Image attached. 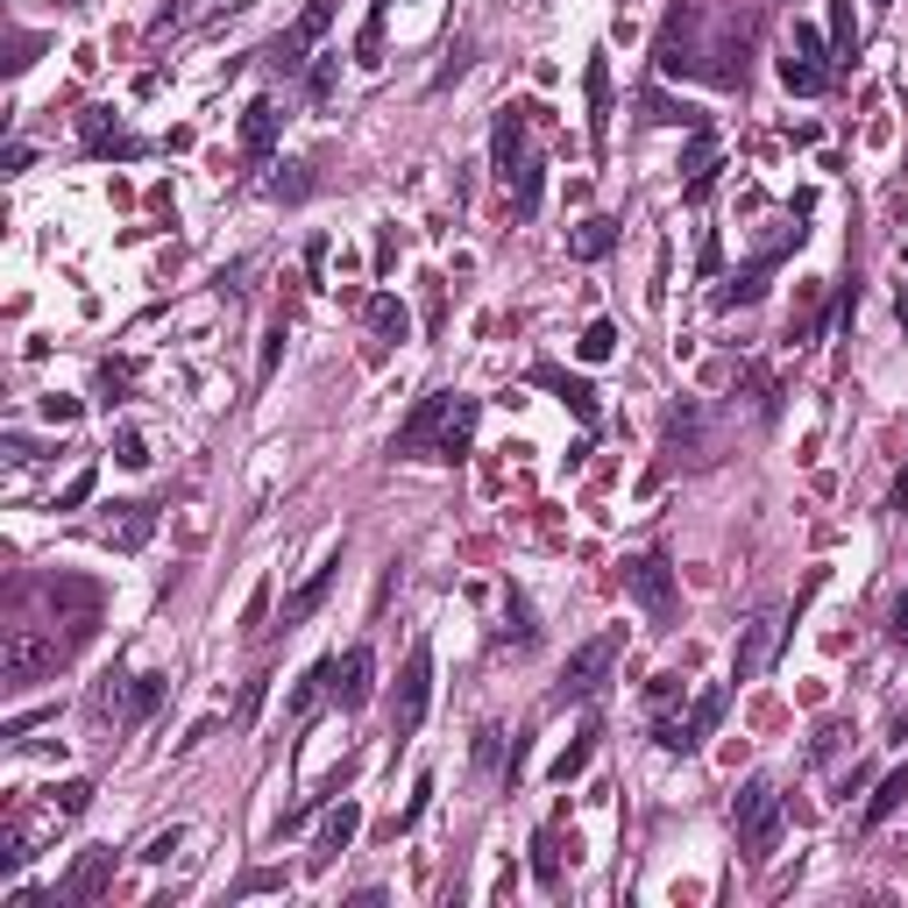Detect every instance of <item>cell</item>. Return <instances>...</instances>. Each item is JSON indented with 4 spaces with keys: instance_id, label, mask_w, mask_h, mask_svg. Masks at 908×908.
<instances>
[{
    "instance_id": "d4e9b609",
    "label": "cell",
    "mask_w": 908,
    "mask_h": 908,
    "mask_svg": "<svg viewBox=\"0 0 908 908\" xmlns=\"http://www.w3.org/2000/svg\"><path fill=\"white\" fill-rule=\"evenodd\" d=\"M476 419H482V404H476V398H461V404H455V419H448V433H440V448H433V461H461V455H469Z\"/></svg>"
},
{
    "instance_id": "60d3db41",
    "label": "cell",
    "mask_w": 908,
    "mask_h": 908,
    "mask_svg": "<svg viewBox=\"0 0 908 908\" xmlns=\"http://www.w3.org/2000/svg\"><path fill=\"white\" fill-rule=\"evenodd\" d=\"M270 192H277V199H305V192H313V178H305V164H284L277 178H270Z\"/></svg>"
},
{
    "instance_id": "8992f818",
    "label": "cell",
    "mask_w": 908,
    "mask_h": 908,
    "mask_svg": "<svg viewBox=\"0 0 908 908\" xmlns=\"http://www.w3.org/2000/svg\"><path fill=\"white\" fill-rule=\"evenodd\" d=\"M164 674H107L100 689H92V710H100V717H114V724H143L149 710L164 703Z\"/></svg>"
},
{
    "instance_id": "681fc988",
    "label": "cell",
    "mask_w": 908,
    "mask_h": 908,
    "mask_svg": "<svg viewBox=\"0 0 908 908\" xmlns=\"http://www.w3.org/2000/svg\"><path fill=\"white\" fill-rule=\"evenodd\" d=\"M36 65V36H14V57H8V71H29Z\"/></svg>"
},
{
    "instance_id": "2e32d148",
    "label": "cell",
    "mask_w": 908,
    "mask_h": 908,
    "mask_svg": "<svg viewBox=\"0 0 908 908\" xmlns=\"http://www.w3.org/2000/svg\"><path fill=\"white\" fill-rule=\"evenodd\" d=\"M533 383H539V391H554V398H562L568 412L583 419V427H596V383H589V377L562 370V362H533Z\"/></svg>"
},
{
    "instance_id": "b9f144b4",
    "label": "cell",
    "mask_w": 908,
    "mask_h": 908,
    "mask_svg": "<svg viewBox=\"0 0 908 908\" xmlns=\"http://www.w3.org/2000/svg\"><path fill=\"white\" fill-rule=\"evenodd\" d=\"M128 362H100V404H121V391H128Z\"/></svg>"
},
{
    "instance_id": "83f0119b",
    "label": "cell",
    "mask_w": 908,
    "mask_h": 908,
    "mask_svg": "<svg viewBox=\"0 0 908 908\" xmlns=\"http://www.w3.org/2000/svg\"><path fill=\"white\" fill-rule=\"evenodd\" d=\"M901 802H908V767H895V774H887V781L873 788V802H866V830H880V823L895 817Z\"/></svg>"
},
{
    "instance_id": "4316f807",
    "label": "cell",
    "mask_w": 908,
    "mask_h": 908,
    "mask_svg": "<svg viewBox=\"0 0 908 908\" xmlns=\"http://www.w3.org/2000/svg\"><path fill=\"white\" fill-rule=\"evenodd\" d=\"M596 739H604V724H596V717H589V724H583V731H575V739H568V752H562V760H554V781H562V788H568V781H575V774H583V767H589Z\"/></svg>"
},
{
    "instance_id": "9c48e42d",
    "label": "cell",
    "mask_w": 908,
    "mask_h": 908,
    "mask_svg": "<svg viewBox=\"0 0 908 908\" xmlns=\"http://www.w3.org/2000/svg\"><path fill=\"white\" fill-rule=\"evenodd\" d=\"M617 646H625V632H596V639H583L568 653V667H562V703H583V695H596L604 689V674H611V661H617Z\"/></svg>"
},
{
    "instance_id": "cb8c5ba5",
    "label": "cell",
    "mask_w": 908,
    "mask_h": 908,
    "mask_svg": "<svg viewBox=\"0 0 908 908\" xmlns=\"http://www.w3.org/2000/svg\"><path fill=\"white\" fill-rule=\"evenodd\" d=\"M355 830H362V809H355V802H341L334 817H326V830H320V852H313V859H320V866H334L348 844H355Z\"/></svg>"
},
{
    "instance_id": "30bf717a",
    "label": "cell",
    "mask_w": 908,
    "mask_h": 908,
    "mask_svg": "<svg viewBox=\"0 0 908 908\" xmlns=\"http://www.w3.org/2000/svg\"><path fill=\"white\" fill-rule=\"evenodd\" d=\"M724 703H731L724 689H703V695L689 703V717H682V724H674V717H661V724H653V739H661V752H695V745L710 739V731L724 724Z\"/></svg>"
},
{
    "instance_id": "bcb514c9",
    "label": "cell",
    "mask_w": 908,
    "mask_h": 908,
    "mask_svg": "<svg viewBox=\"0 0 908 908\" xmlns=\"http://www.w3.org/2000/svg\"><path fill=\"white\" fill-rule=\"evenodd\" d=\"M43 419H50V427H71V419H79V398H43Z\"/></svg>"
},
{
    "instance_id": "6da1fadb",
    "label": "cell",
    "mask_w": 908,
    "mask_h": 908,
    "mask_svg": "<svg viewBox=\"0 0 908 908\" xmlns=\"http://www.w3.org/2000/svg\"><path fill=\"white\" fill-rule=\"evenodd\" d=\"M490 164L497 178L511 192V214L533 221L539 199H547V185H539V157H533V100H505L490 121Z\"/></svg>"
},
{
    "instance_id": "52a82bcc",
    "label": "cell",
    "mask_w": 908,
    "mask_h": 908,
    "mask_svg": "<svg viewBox=\"0 0 908 908\" xmlns=\"http://www.w3.org/2000/svg\"><path fill=\"white\" fill-rule=\"evenodd\" d=\"M427 703H433V646L419 639L404 653V674H398V695H391V731L398 739H412V731L427 724Z\"/></svg>"
},
{
    "instance_id": "1f68e13d",
    "label": "cell",
    "mask_w": 908,
    "mask_h": 908,
    "mask_svg": "<svg viewBox=\"0 0 908 908\" xmlns=\"http://www.w3.org/2000/svg\"><path fill=\"white\" fill-rule=\"evenodd\" d=\"M391 8H398V0H370V29H362V65H383V22H391Z\"/></svg>"
},
{
    "instance_id": "e575fe53",
    "label": "cell",
    "mask_w": 908,
    "mask_h": 908,
    "mask_svg": "<svg viewBox=\"0 0 908 908\" xmlns=\"http://www.w3.org/2000/svg\"><path fill=\"white\" fill-rule=\"evenodd\" d=\"M114 461H121V469H149V440L135 433V427H121V433H114Z\"/></svg>"
},
{
    "instance_id": "603a6c76",
    "label": "cell",
    "mask_w": 908,
    "mask_h": 908,
    "mask_svg": "<svg viewBox=\"0 0 908 908\" xmlns=\"http://www.w3.org/2000/svg\"><path fill=\"white\" fill-rule=\"evenodd\" d=\"M611 248H617V221H604V214H589V221L568 235V256H575V263H604Z\"/></svg>"
},
{
    "instance_id": "ba28073f",
    "label": "cell",
    "mask_w": 908,
    "mask_h": 908,
    "mask_svg": "<svg viewBox=\"0 0 908 908\" xmlns=\"http://www.w3.org/2000/svg\"><path fill=\"white\" fill-rule=\"evenodd\" d=\"M455 404H461V391H427V398L412 404V419H404V427H398L391 455H404V461L433 455V448H440V433H448V419H455Z\"/></svg>"
},
{
    "instance_id": "f35d334b",
    "label": "cell",
    "mask_w": 908,
    "mask_h": 908,
    "mask_svg": "<svg viewBox=\"0 0 908 908\" xmlns=\"http://www.w3.org/2000/svg\"><path fill=\"white\" fill-rule=\"evenodd\" d=\"M277 362H284V320H270V334H263V355H256V377L270 383V377H277Z\"/></svg>"
},
{
    "instance_id": "d6a6232c",
    "label": "cell",
    "mask_w": 908,
    "mask_h": 908,
    "mask_svg": "<svg viewBox=\"0 0 908 908\" xmlns=\"http://www.w3.org/2000/svg\"><path fill=\"white\" fill-rule=\"evenodd\" d=\"M575 348H583V362H611V355H617V326H611V320H589Z\"/></svg>"
},
{
    "instance_id": "9a60e30c",
    "label": "cell",
    "mask_w": 908,
    "mask_h": 908,
    "mask_svg": "<svg viewBox=\"0 0 908 908\" xmlns=\"http://www.w3.org/2000/svg\"><path fill=\"white\" fill-rule=\"evenodd\" d=\"M781 86L788 92H823L830 71H823V36L817 29H795V50L781 57Z\"/></svg>"
},
{
    "instance_id": "4dcf8cb0",
    "label": "cell",
    "mask_w": 908,
    "mask_h": 908,
    "mask_svg": "<svg viewBox=\"0 0 908 908\" xmlns=\"http://www.w3.org/2000/svg\"><path fill=\"white\" fill-rule=\"evenodd\" d=\"M533 880L547 887V895L562 887V852H554V830H539V838H533Z\"/></svg>"
},
{
    "instance_id": "4fadbf2b",
    "label": "cell",
    "mask_w": 908,
    "mask_h": 908,
    "mask_svg": "<svg viewBox=\"0 0 908 908\" xmlns=\"http://www.w3.org/2000/svg\"><path fill=\"white\" fill-rule=\"evenodd\" d=\"M795 242H802V227H788V235H781L774 248H760V256H752V263H745V270H739L731 284H717V305H752V299L767 292V277H774V263H781V256H788Z\"/></svg>"
},
{
    "instance_id": "ffe728a7",
    "label": "cell",
    "mask_w": 908,
    "mask_h": 908,
    "mask_svg": "<svg viewBox=\"0 0 908 908\" xmlns=\"http://www.w3.org/2000/svg\"><path fill=\"white\" fill-rule=\"evenodd\" d=\"M334 583H341V554H334L326 568H313V575H305V583H299L292 596H284V617H277V625H284V632H299L305 617H313V611L326 604V589H334Z\"/></svg>"
},
{
    "instance_id": "7bdbcfd3",
    "label": "cell",
    "mask_w": 908,
    "mask_h": 908,
    "mask_svg": "<svg viewBox=\"0 0 908 908\" xmlns=\"http://www.w3.org/2000/svg\"><path fill=\"white\" fill-rule=\"evenodd\" d=\"M178 844H185V830H178V823H170V830H157V838H149V844H143V852H135V859H149V866H164L170 852H178Z\"/></svg>"
},
{
    "instance_id": "f546056e",
    "label": "cell",
    "mask_w": 908,
    "mask_h": 908,
    "mask_svg": "<svg viewBox=\"0 0 908 908\" xmlns=\"http://www.w3.org/2000/svg\"><path fill=\"white\" fill-rule=\"evenodd\" d=\"M362 313H370V326H377L383 341H404V326H412V320H404V305H398L391 292H377L370 305H362Z\"/></svg>"
},
{
    "instance_id": "db71d44e",
    "label": "cell",
    "mask_w": 908,
    "mask_h": 908,
    "mask_svg": "<svg viewBox=\"0 0 908 908\" xmlns=\"http://www.w3.org/2000/svg\"><path fill=\"white\" fill-rule=\"evenodd\" d=\"M895 511H908V469L895 476Z\"/></svg>"
},
{
    "instance_id": "836d02e7",
    "label": "cell",
    "mask_w": 908,
    "mask_h": 908,
    "mask_svg": "<svg viewBox=\"0 0 908 908\" xmlns=\"http://www.w3.org/2000/svg\"><path fill=\"white\" fill-rule=\"evenodd\" d=\"M92 490H100V469H79V476L65 482V490H57V505H50V511H79Z\"/></svg>"
},
{
    "instance_id": "277c9868",
    "label": "cell",
    "mask_w": 908,
    "mask_h": 908,
    "mask_svg": "<svg viewBox=\"0 0 908 908\" xmlns=\"http://www.w3.org/2000/svg\"><path fill=\"white\" fill-rule=\"evenodd\" d=\"M65 653H71V639H57V632H43V625H14L8 646H0V682L29 689V682H43V674H57Z\"/></svg>"
},
{
    "instance_id": "484cf974",
    "label": "cell",
    "mask_w": 908,
    "mask_h": 908,
    "mask_svg": "<svg viewBox=\"0 0 908 908\" xmlns=\"http://www.w3.org/2000/svg\"><path fill=\"white\" fill-rule=\"evenodd\" d=\"M149 533H157V505H121V518L107 526V539H114L121 554H135V547H143Z\"/></svg>"
},
{
    "instance_id": "7dc6e473",
    "label": "cell",
    "mask_w": 908,
    "mask_h": 908,
    "mask_svg": "<svg viewBox=\"0 0 908 908\" xmlns=\"http://www.w3.org/2000/svg\"><path fill=\"white\" fill-rule=\"evenodd\" d=\"M497 739H505L497 724H482V731H476V760H482V767H497Z\"/></svg>"
},
{
    "instance_id": "74e56055",
    "label": "cell",
    "mask_w": 908,
    "mask_h": 908,
    "mask_svg": "<svg viewBox=\"0 0 908 908\" xmlns=\"http://www.w3.org/2000/svg\"><path fill=\"white\" fill-rule=\"evenodd\" d=\"M427 802H433V774H419V781H412V802L398 809V823H391V830H412L419 817H427Z\"/></svg>"
},
{
    "instance_id": "7c38bea8",
    "label": "cell",
    "mask_w": 908,
    "mask_h": 908,
    "mask_svg": "<svg viewBox=\"0 0 908 908\" xmlns=\"http://www.w3.org/2000/svg\"><path fill=\"white\" fill-rule=\"evenodd\" d=\"M774 646H781V617H752L739 625V653H731V682H760L774 667Z\"/></svg>"
},
{
    "instance_id": "f907efd6",
    "label": "cell",
    "mask_w": 908,
    "mask_h": 908,
    "mask_svg": "<svg viewBox=\"0 0 908 908\" xmlns=\"http://www.w3.org/2000/svg\"><path fill=\"white\" fill-rule=\"evenodd\" d=\"M270 887H284V873H270V866H263V873L242 880V895H270Z\"/></svg>"
},
{
    "instance_id": "e0dca14e",
    "label": "cell",
    "mask_w": 908,
    "mask_h": 908,
    "mask_svg": "<svg viewBox=\"0 0 908 908\" xmlns=\"http://www.w3.org/2000/svg\"><path fill=\"white\" fill-rule=\"evenodd\" d=\"M107 880H114V844H92V852L71 866V880L57 887V901H65V908H86V901H100Z\"/></svg>"
},
{
    "instance_id": "8fae6325",
    "label": "cell",
    "mask_w": 908,
    "mask_h": 908,
    "mask_svg": "<svg viewBox=\"0 0 908 908\" xmlns=\"http://www.w3.org/2000/svg\"><path fill=\"white\" fill-rule=\"evenodd\" d=\"M326 22H334V0H305V14H299V22L292 29H284V36H270V65H277V71H299L305 65V50H313L320 43V36H326Z\"/></svg>"
},
{
    "instance_id": "11a10c76",
    "label": "cell",
    "mask_w": 908,
    "mask_h": 908,
    "mask_svg": "<svg viewBox=\"0 0 908 908\" xmlns=\"http://www.w3.org/2000/svg\"><path fill=\"white\" fill-rule=\"evenodd\" d=\"M895 313H901V326H908V284H901V292H895Z\"/></svg>"
},
{
    "instance_id": "44dd1931",
    "label": "cell",
    "mask_w": 908,
    "mask_h": 908,
    "mask_svg": "<svg viewBox=\"0 0 908 908\" xmlns=\"http://www.w3.org/2000/svg\"><path fill=\"white\" fill-rule=\"evenodd\" d=\"M583 92H589V143L604 149V143H611V57H604V50L589 57V71H583Z\"/></svg>"
},
{
    "instance_id": "5bb4252c",
    "label": "cell",
    "mask_w": 908,
    "mask_h": 908,
    "mask_svg": "<svg viewBox=\"0 0 908 908\" xmlns=\"http://www.w3.org/2000/svg\"><path fill=\"white\" fill-rule=\"evenodd\" d=\"M661 448H667V455H703V448H710V412H703V398H674V404H667Z\"/></svg>"
},
{
    "instance_id": "ee69618b",
    "label": "cell",
    "mask_w": 908,
    "mask_h": 908,
    "mask_svg": "<svg viewBox=\"0 0 908 908\" xmlns=\"http://www.w3.org/2000/svg\"><path fill=\"white\" fill-rule=\"evenodd\" d=\"M263 695H270V674H256V682L242 689V703H235V724H256V710H263Z\"/></svg>"
},
{
    "instance_id": "9f6ffc18",
    "label": "cell",
    "mask_w": 908,
    "mask_h": 908,
    "mask_svg": "<svg viewBox=\"0 0 908 908\" xmlns=\"http://www.w3.org/2000/svg\"><path fill=\"white\" fill-rule=\"evenodd\" d=\"M873 8H887V0H873Z\"/></svg>"
},
{
    "instance_id": "ab89813d",
    "label": "cell",
    "mask_w": 908,
    "mask_h": 908,
    "mask_svg": "<svg viewBox=\"0 0 908 908\" xmlns=\"http://www.w3.org/2000/svg\"><path fill=\"white\" fill-rule=\"evenodd\" d=\"M830 43L838 57H852V0H830Z\"/></svg>"
},
{
    "instance_id": "7402d4cb",
    "label": "cell",
    "mask_w": 908,
    "mask_h": 908,
    "mask_svg": "<svg viewBox=\"0 0 908 908\" xmlns=\"http://www.w3.org/2000/svg\"><path fill=\"white\" fill-rule=\"evenodd\" d=\"M277 128H284L277 100H256V107H248V121H242V149H248V164H270V149H277Z\"/></svg>"
},
{
    "instance_id": "5b68a950",
    "label": "cell",
    "mask_w": 908,
    "mask_h": 908,
    "mask_svg": "<svg viewBox=\"0 0 908 908\" xmlns=\"http://www.w3.org/2000/svg\"><path fill=\"white\" fill-rule=\"evenodd\" d=\"M625 589H632V604H639L661 632L674 625V562H667L661 547H646V554H632V562H625Z\"/></svg>"
},
{
    "instance_id": "7a4b0ae2",
    "label": "cell",
    "mask_w": 908,
    "mask_h": 908,
    "mask_svg": "<svg viewBox=\"0 0 908 908\" xmlns=\"http://www.w3.org/2000/svg\"><path fill=\"white\" fill-rule=\"evenodd\" d=\"M731 823H739V852L745 866H767L781 852V823H788V802H781V788L767 781V774H752L739 788V802H731Z\"/></svg>"
},
{
    "instance_id": "f6af8a7d",
    "label": "cell",
    "mask_w": 908,
    "mask_h": 908,
    "mask_svg": "<svg viewBox=\"0 0 908 908\" xmlns=\"http://www.w3.org/2000/svg\"><path fill=\"white\" fill-rule=\"evenodd\" d=\"M334 79H341V57H320L313 79H305V86H313V100H334Z\"/></svg>"
},
{
    "instance_id": "f5cc1de1",
    "label": "cell",
    "mask_w": 908,
    "mask_h": 908,
    "mask_svg": "<svg viewBox=\"0 0 908 908\" xmlns=\"http://www.w3.org/2000/svg\"><path fill=\"white\" fill-rule=\"evenodd\" d=\"M887 632H895V639L908 646V596H901V604H895V625H887Z\"/></svg>"
},
{
    "instance_id": "f1b7e54d",
    "label": "cell",
    "mask_w": 908,
    "mask_h": 908,
    "mask_svg": "<svg viewBox=\"0 0 908 908\" xmlns=\"http://www.w3.org/2000/svg\"><path fill=\"white\" fill-rule=\"evenodd\" d=\"M646 121H667V128H710V114H695L689 100H667V92H646Z\"/></svg>"
},
{
    "instance_id": "6f0895ef",
    "label": "cell",
    "mask_w": 908,
    "mask_h": 908,
    "mask_svg": "<svg viewBox=\"0 0 908 908\" xmlns=\"http://www.w3.org/2000/svg\"><path fill=\"white\" fill-rule=\"evenodd\" d=\"M901 256H908V248H901Z\"/></svg>"
},
{
    "instance_id": "816d5d0a",
    "label": "cell",
    "mask_w": 908,
    "mask_h": 908,
    "mask_svg": "<svg viewBox=\"0 0 908 908\" xmlns=\"http://www.w3.org/2000/svg\"><path fill=\"white\" fill-rule=\"evenodd\" d=\"M305 270H313V277H326V242H320V235L305 242Z\"/></svg>"
},
{
    "instance_id": "d590c367",
    "label": "cell",
    "mask_w": 908,
    "mask_h": 908,
    "mask_svg": "<svg viewBox=\"0 0 908 908\" xmlns=\"http://www.w3.org/2000/svg\"><path fill=\"white\" fill-rule=\"evenodd\" d=\"M505 611H511V632H518V646H533V639H539V625H533V604H526V589H505Z\"/></svg>"
},
{
    "instance_id": "c3c4849f",
    "label": "cell",
    "mask_w": 908,
    "mask_h": 908,
    "mask_svg": "<svg viewBox=\"0 0 908 908\" xmlns=\"http://www.w3.org/2000/svg\"><path fill=\"white\" fill-rule=\"evenodd\" d=\"M646 695H653V710H667L674 695H682V682H674V674H653V689H646Z\"/></svg>"
},
{
    "instance_id": "3957f363",
    "label": "cell",
    "mask_w": 908,
    "mask_h": 908,
    "mask_svg": "<svg viewBox=\"0 0 908 908\" xmlns=\"http://www.w3.org/2000/svg\"><path fill=\"white\" fill-rule=\"evenodd\" d=\"M703 8L695 0H674V8L661 14V36H653V71L661 79H703Z\"/></svg>"
},
{
    "instance_id": "d6986e66",
    "label": "cell",
    "mask_w": 908,
    "mask_h": 908,
    "mask_svg": "<svg viewBox=\"0 0 908 908\" xmlns=\"http://www.w3.org/2000/svg\"><path fill=\"white\" fill-rule=\"evenodd\" d=\"M79 135L92 157H143V135H128L121 121H107V107H86L79 114Z\"/></svg>"
},
{
    "instance_id": "8d00e7d4",
    "label": "cell",
    "mask_w": 908,
    "mask_h": 908,
    "mask_svg": "<svg viewBox=\"0 0 908 908\" xmlns=\"http://www.w3.org/2000/svg\"><path fill=\"white\" fill-rule=\"evenodd\" d=\"M86 802H92V781H65V788L50 795V809H57V817H86Z\"/></svg>"
},
{
    "instance_id": "ac0fdd59",
    "label": "cell",
    "mask_w": 908,
    "mask_h": 908,
    "mask_svg": "<svg viewBox=\"0 0 908 908\" xmlns=\"http://www.w3.org/2000/svg\"><path fill=\"white\" fill-rule=\"evenodd\" d=\"M377 689V653L370 646H348V661H334V703L341 710H362Z\"/></svg>"
}]
</instances>
